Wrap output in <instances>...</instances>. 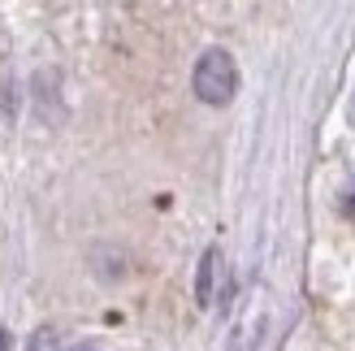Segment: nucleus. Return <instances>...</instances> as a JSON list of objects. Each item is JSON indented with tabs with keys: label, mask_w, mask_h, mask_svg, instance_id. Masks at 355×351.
<instances>
[{
	"label": "nucleus",
	"mask_w": 355,
	"mask_h": 351,
	"mask_svg": "<svg viewBox=\"0 0 355 351\" xmlns=\"http://www.w3.org/2000/svg\"><path fill=\"white\" fill-rule=\"evenodd\" d=\"M217 260H221V252H217V248H208V252L200 256V269H195V304H200V308H208V304H212V282H217Z\"/></svg>",
	"instance_id": "obj_2"
},
{
	"label": "nucleus",
	"mask_w": 355,
	"mask_h": 351,
	"mask_svg": "<svg viewBox=\"0 0 355 351\" xmlns=\"http://www.w3.org/2000/svg\"><path fill=\"white\" fill-rule=\"evenodd\" d=\"M191 87L195 96L212 109H221L239 96V61L230 57L225 48H208L200 61H195V74H191Z\"/></svg>",
	"instance_id": "obj_1"
},
{
	"label": "nucleus",
	"mask_w": 355,
	"mask_h": 351,
	"mask_svg": "<svg viewBox=\"0 0 355 351\" xmlns=\"http://www.w3.org/2000/svg\"><path fill=\"white\" fill-rule=\"evenodd\" d=\"M347 117H351V126H355V96H351V104H347Z\"/></svg>",
	"instance_id": "obj_4"
},
{
	"label": "nucleus",
	"mask_w": 355,
	"mask_h": 351,
	"mask_svg": "<svg viewBox=\"0 0 355 351\" xmlns=\"http://www.w3.org/2000/svg\"><path fill=\"white\" fill-rule=\"evenodd\" d=\"M343 204H347V213H355V182H351V191H347V200H343Z\"/></svg>",
	"instance_id": "obj_3"
},
{
	"label": "nucleus",
	"mask_w": 355,
	"mask_h": 351,
	"mask_svg": "<svg viewBox=\"0 0 355 351\" xmlns=\"http://www.w3.org/2000/svg\"><path fill=\"white\" fill-rule=\"evenodd\" d=\"M0 351H9V334H5V329H0Z\"/></svg>",
	"instance_id": "obj_5"
}]
</instances>
